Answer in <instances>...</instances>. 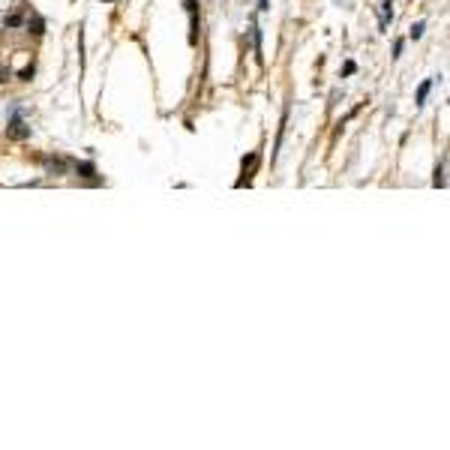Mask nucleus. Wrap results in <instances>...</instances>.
<instances>
[{
	"instance_id": "nucleus-1",
	"label": "nucleus",
	"mask_w": 450,
	"mask_h": 450,
	"mask_svg": "<svg viewBox=\"0 0 450 450\" xmlns=\"http://www.w3.org/2000/svg\"><path fill=\"white\" fill-rule=\"evenodd\" d=\"M6 135H9V138H30V126H24L21 117H12L9 126H6Z\"/></svg>"
},
{
	"instance_id": "nucleus-2",
	"label": "nucleus",
	"mask_w": 450,
	"mask_h": 450,
	"mask_svg": "<svg viewBox=\"0 0 450 450\" xmlns=\"http://www.w3.org/2000/svg\"><path fill=\"white\" fill-rule=\"evenodd\" d=\"M186 9H189V42H198V15H195V0H186Z\"/></svg>"
},
{
	"instance_id": "nucleus-3",
	"label": "nucleus",
	"mask_w": 450,
	"mask_h": 450,
	"mask_svg": "<svg viewBox=\"0 0 450 450\" xmlns=\"http://www.w3.org/2000/svg\"><path fill=\"white\" fill-rule=\"evenodd\" d=\"M24 24H27V30L36 33V36H42V33H45V21H42L36 12H30V15H27V21H24Z\"/></svg>"
},
{
	"instance_id": "nucleus-4",
	"label": "nucleus",
	"mask_w": 450,
	"mask_h": 450,
	"mask_svg": "<svg viewBox=\"0 0 450 450\" xmlns=\"http://www.w3.org/2000/svg\"><path fill=\"white\" fill-rule=\"evenodd\" d=\"M75 171L81 177H97V165L93 162H75Z\"/></svg>"
},
{
	"instance_id": "nucleus-5",
	"label": "nucleus",
	"mask_w": 450,
	"mask_h": 450,
	"mask_svg": "<svg viewBox=\"0 0 450 450\" xmlns=\"http://www.w3.org/2000/svg\"><path fill=\"white\" fill-rule=\"evenodd\" d=\"M390 18H393V0H384L381 3V27H387Z\"/></svg>"
},
{
	"instance_id": "nucleus-6",
	"label": "nucleus",
	"mask_w": 450,
	"mask_h": 450,
	"mask_svg": "<svg viewBox=\"0 0 450 450\" xmlns=\"http://www.w3.org/2000/svg\"><path fill=\"white\" fill-rule=\"evenodd\" d=\"M429 90H432V81L426 78V81H423V84L417 87V105H423V102H426V97H429Z\"/></svg>"
},
{
	"instance_id": "nucleus-7",
	"label": "nucleus",
	"mask_w": 450,
	"mask_h": 450,
	"mask_svg": "<svg viewBox=\"0 0 450 450\" xmlns=\"http://www.w3.org/2000/svg\"><path fill=\"white\" fill-rule=\"evenodd\" d=\"M45 168H48V171H63L66 162L63 159H51V156H48V159H45Z\"/></svg>"
},
{
	"instance_id": "nucleus-8",
	"label": "nucleus",
	"mask_w": 450,
	"mask_h": 450,
	"mask_svg": "<svg viewBox=\"0 0 450 450\" xmlns=\"http://www.w3.org/2000/svg\"><path fill=\"white\" fill-rule=\"evenodd\" d=\"M435 186H438V189H444V162L435 168Z\"/></svg>"
},
{
	"instance_id": "nucleus-9",
	"label": "nucleus",
	"mask_w": 450,
	"mask_h": 450,
	"mask_svg": "<svg viewBox=\"0 0 450 450\" xmlns=\"http://www.w3.org/2000/svg\"><path fill=\"white\" fill-rule=\"evenodd\" d=\"M423 30H426V24H423V21H417V24L411 27V33H408V36H411V39H420V36H423Z\"/></svg>"
},
{
	"instance_id": "nucleus-10",
	"label": "nucleus",
	"mask_w": 450,
	"mask_h": 450,
	"mask_svg": "<svg viewBox=\"0 0 450 450\" xmlns=\"http://www.w3.org/2000/svg\"><path fill=\"white\" fill-rule=\"evenodd\" d=\"M18 24H24V18H21V15H18V12H15V15H9V18H6V27H18Z\"/></svg>"
},
{
	"instance_id": "nucleus-11",
	"label": "nucleus",
	"mask_w": 450,
	"mask_h": 450,
	"mask_svg": "<svg viewBox=\"0 0 450 450\" xmlns=\"http://www.w3.org/2000/svg\"><path fill=\"white\" fill-rule=\"evenodd\" d=\"M18 78H21V81H30V78H33V63L27 66V69H21V75H18Z\"/></svg>"
},
{
	"instance_id": "nucleus-12",
	"label": "nucleus",
	"mask_w": 450,
	"mask_h": 450,
	"mask_svg": "<svg viewBox=\"0 0 450 450\" xmlns=\"http://www.w3.org/2000/svg\"><path fill=\"white\" fill-rule=\"evenodd\" d=\"M6 78H9V69H6V66H0V84H3Z\"/></svg>"
}]
</instances>
